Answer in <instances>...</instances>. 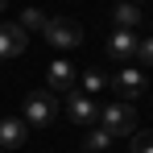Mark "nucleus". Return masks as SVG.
I'll return each instance as SVG.
<instances>
[{
	"instance_id": "1",
	"label": "nucleus",
	"mask_w": 153,
	"mask_h": 153,
	"mask_svg": "<svg viewBox=\"0 0 153 153\" xmlns=\"http://www.w3.org/2000/svg\"><path fill=\"white\" fill-rule=\"evenodd\" d=\"M100 128L112 132V137H132V132H137V108H132L128 100L103 103L100 108Z\"/></svg>"
},
{
	"instance_id": "2",
	"label": "nucleus",
	"mask_w": 153,
	"mask_h": 153,
	"mask_svg": "<svg viewBox=\"0 0 153 153\" xmlns=\"http://www.w3.org/2000/svg\"><path fill=\"white\" fill-rule=\"evenodd\" d=\"M42 33H46V42H50L54 50H75L79 42H83V25H79L75 17H50Z\"/></svg>"
},
{
	"instance_id": "3",
	"label": "nucleus",
	"mask_w": 153,
	"mask_h": 153,
	"mask_svg": "<svg viewBox=\"0 0 153 153\" xmlns=\"http://www.w3.org/2000/svg\"><path fill=\"white\" fill-rule=\"evenodd\" d=\"M54 116H58V100H54L50 91H33L25 100V116H21V120H25L29 128H50Z\"/></svg>"
},
{
	"instance_id": "4",
	"label": "nucleus",
	"mask_w": 153,
	"mask_h": 153,
	"mask_svg": "<svg viewBox=\"0 0 153 153\" xmlns=\"http://www.w3.org/2000/svg\"><path fill=\"white\" fill-rule=\"evenodd\" d=\"M66 120L71 124H95L100 120V103L91 95H83V91H71L66 95Z\"/></svg>"
},
{
	"instance_id": "5",
	"label": "nucleus",
	"mask_w": 153,
	"mask_h": 153,
	"mask_svg": "<svg viewBox=\"0 0 153 153\" xmlns=\"http://www.w3.org/2000/svg\"><path fill=\"white\" fill-rule=\"evenodd\" d=\"M25 46H29V33H25V29L13 25V21H8V25L0 21V58H21Z\"/></svg>"
},
{
	"instance_id": "6",
	"label": "nucleus",
	"mask_w": 153,
	"mask_h": 153,
	"mask_svg": "<svg viewBox=\"0 0 153 153\" xmlns=\"http://www.w3.org/2000/svg\"><path fill=\"white\" fill-rule=\"evenodd\" d=\"M46 83H50V91H75V62H66V58H54L50 66H46Z\"/></svg>"
},
{
	"instance_id": "7",
	"label": "nucleus",
	"mask_w": 153,
	"mask_h": 153,
	"mask_svg": "<svg viewBox=\"0 0 153 153\" xmlns=\"http://www.w3.org/2000/svg\"><path fill=\"white\" fill-rule=\"evenodd\" d=\"M137 46H141V37H137L132 29H116V33L108 37V58L128 62V58H137Z\"/></svg>"
},
{
	"instance_id": "8",
	"label": "nucleus",
	"mask_w": 153,
	"mask_h": 153,
	"mask_svg": "<svg viewBox=\"0 0 153 153\" xmlns=\"http://www.w3.org/2000/svg\"><path fill=\"white\" fill-rule=\"evenodd\" d=\"M29 141V124L21 116H4L0 120V149H21Z\"/></svg>"
},
{
	"instance_id": "9",
	"label": "nucleus",
	"mask_w": 153,
	"mask_h": 153,
	"mask_svg": "<svg viewBox=\"0 0 153 153\" xmlns=\"http://www.w3.org/2000/svg\"><path fill=\"white\" fill-rule=\"evenodd\" d=\"M145 83H149V79L141 75V71H137V66H124V71H120V75L112 79V87H116V91H120V95H124V100H137V95H141V91H145Z\"/></svg>"
},
{
	"instance_id": "10",
	"label": "nucleus",
	"mask_w": 153,
	"mask_h": 153,
	"mask_svg": "<svg viewBox=\"0 0 153 153\" xmlns=\"http://www.w3.org/2000/svg\"><path fill=\"white\" fill-rule=\"evenodd\" d=\"M141 4H132V0H124V4H116L112 8V21H116V29H132L137 33V25H141Z\"/></svg>"
},
{
	"instance_id": "11",
	"label": "nucleus",
	"mask_w": 153,
	"mask_h": 153,
	"mask_svg": "<svg viewBox=\"0 0 153 153\" xmlns=\"http://www.w3.org/2000/svg\"><path fill=\"white\" fill-rule=\"evenodd\" d=\"M79 83H83V95H100L112 79H103L100 71H83V75H79Z\"/></svg>"
},
{
	"instance_id": "12",
	"label": "nucleus",
	"mask_w": 153,
	"mask_h": 153,
	"mask_svg": "<svg viewBox=\"0 0 153 153\" xmlns=\"http://www.w3.org/2000/svg\"><path fill=\"white\" fill-rule=\"evenodd\" d=\"M108 145H112V132H103V128H91L87 141H83V149H87V153H103Z\"/></svg>"
},
{
	"instance_id": "13",
	"label": "nucleus",
	"mask_w": 153,
	"mask_h": 153,
	"mask_svg": "<svg viewBox=\"0 0 153 153\" xmlns=\"http://www.w3.org/2000/svg\"><path fill=\"white\" fill-rule=\"evenodd\" d=\"M132 153H153V128L132 132Z\"/></svg>"
},
{
	"instance_id": "14",
	"label": "nucleus",
	"mask_w": 153,
	"mask_h": 153,
	"mask_svg": "<svg viewBox=\"0 0 153 153\" xmlns=\"http://www.w3.org/2000/svg\"><path fill=\"white\" fill-rule=\"evenodd\" d=\"M17 25L25 29V33H29V29H46V17H42V13H37V8H25V13H21V21H17Z\"/></svg>"
},
{
	"instance_id": "15",
	"label": "nucleus",
	"mask_w": 153,
	"mask_h": 153,
	"mask_svg": "<svg viewBox=\"0 0 153 153\" xmlns=\"http://www.w3.org/2000/svg\"><path fill=\"white\" fill-rule=\"evenodd\" d=\"M137 62H141V66H153V37H145V42L137 46Z\"/></svg>"
},
{
	"instance_id": "16",
	"label": "nucleus",
	"mask_w": 153,
	"mask_h": 153,
	"mask_svg": "<svg viewBox=\"0 0 153 153\" xmlns=\"http://www.w3.org/2000/svg\"><path fill=\"white\" fill-rule=\"evenodd\" d=\"M4 8H8V0H0V13H4Z\"/></svg>"
},
{
	"instance_id": "17",
	"label": "nucleus",
	"mask_w": 153,
	"mask_h": 153,
	"mask_svg": "<svg viewBox=\"0 0 153 153\" xmlns=\"http://www.w3.org/2000/svg\"><path fill=\"white\" fill-rule=\"evenodd\" d=\"M132 4H145V0H132Z\"/></svg>"
},
{
	"instance_id": "18",
	"label": "nucleus",
	"mask_w": 153,
	"mask_h": 153,
	"mask_svg": "<svg viewBox=\"0 0 153 153\" xmlns=\"http://www.w3.org/2000/svg\"><path fill=\"white\" fill-rule=\"evenodd\" d=\"M0 153H4V149H0Z\"/></svg>"
}]
</instances>
